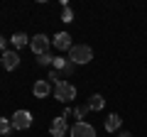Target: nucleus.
<instances>
[{"label":"nucleus","mask_w":147,"mask_h":137,"mask_svg":"<svg viewBox=\"0 0 147 137\" xmlns=\"http://www.w3.org/2000/svg\"><path fill=\"white\" fill-rule=\"evenodd\" d=\"M10 42H12V47H15V49H22L25 44H30V37H27L25 32H15V34L10 37Z\"/></svg>","instance_id":"nucleus-11"},{"label":"nucleus","mask_w":147,"mask_h":137,"mask_svg":"<svg viewBox=\"0 0 147 137\" xmlns=\"http://www.w3.org/2000/svg\"><path fill=\"white\" fill-rule=\"evenodd\" d=\"M69 135L71 137H96V127L88 125V122H84V120H79L71 130H69Z\"/></svg>","instance_id":"nucleus-4"},{"label":"nucleus","mask_w":147,"mask_h":137,"mask_svg":"<svg viewBox=\"0 0 147 137\" xmlns=\"http://www.w3.org/2000/svg\"><path fill=\"white\" fill-rule=\"evenodd\" d=\"M49 81L54 83V88H57L59 83H64V81H61V76H59V71H52V74H49Z\"/></svg>","instance_id":"nucleus-15"},{"label":"nucleus","mask_w":147,"mask_h":137,"mask_svg":"<svg viewBox=\"0 0 147 137\" xmlns=\"http://www.w3.org/2000/svg\"><path fill=\"white\" fill-rule=\"evenodd\" d=\"M12 127L15 130H27V127L32 125V113L30 110H17L15 115H12Z\"/></svg>","instance_id":"nucleus-5"},{"label":"nucleus","mask_w":147,"mask_h":137,"mask_svg":"<svg viewBox=\"0 0 147 137\" xmlns=\"http://www.w3.org/2000/svg\"><path fill=\"white\" fill-rule=\"evenodd\" d=\"M54 98L61 100V103H69V100L76 98V88H74L71 83H66V81H64V83H59L57 88H54Z\"/></svg>","instance_id":"nucleus-3"},{"label":"nucleus","mask_w":147,"mask_h":137,"mask_svg":"<svg viewBox=\"0 0 147 137\" xmlns=\"http://www.w3.org/2000/svg\"><path fill=\"white\" fill-rule=\"evenodd\" d=\"M17 64H20L17 52H3V68H5V71H15Z\"/></svg>","instance_id":"nucleus-8"},{"label":"nucleus","mask_w":147,"mask_h":137,"mask_svg":"<svg viewBox=\"0 0 147 137\" xmlns=\"http://www.w3.org/2000/svg\"><path fill=\"white\" fill-rule=\"evenodd\" d=\"M93 59V49L88 44H74L69 49V61L71 64H88Z\"/></svg>","instance_id":"nucleus-1"},{"label":"nucleus","mask_w":147,"mask_h":137,"mask_svg":"<svg viewBox=\"0 0 147 137\" xmlns=\"http://www.w3.org/2000/svg\"><path fill=\"white\" fill-rule=\"evenodd\" d=\"M49 91H52V88H49L47 81H37V83L32 86V93H34V98H47Z\"/></svg>","instance_id":"nucleus-10"},{"label":"nucleus","mask_w":147,"mask_h":137,"mask_svg":"<svg viewBox=\"0 0 147 137\" xmlns=\"http://www.w3.org/2000/svg\"><path fill=\"white\" fill-rule=\"evenodd\" d=\"M52 44L57 49H61V52H69V49L74 47V44H71V34H69V32H59L57 37L52 39Z\"/></svg>","instance_id":"nucleus-7"},{"label":"nucleus","mask_w":147,"mask_h":137,"mask_svg":"<svg viewBox=\"0 0 147 137\" xmlns=\"http://www.w3.org/2000/svg\"><path fill=\"white\" fill-rule=\"evenodd\" d=\"M103 105H105V98L100 93H93L91 95V100H88V110H103Z\"/></svg>","instance_id":"nucleus-12"},{"label":"nucleus","mask_w":147,"mask_h":137,"mask_svg":"<svg viewBox=\"0 0 147 137\" xmlns=\"http://www.w3.org/2000/svg\"><path fill=\"white\" fill-rule=\"evenodd\" d=\"M120 125H123V118H120V115H115V113H110V115L105 118V130H108V132L120 130Z\"/></svg>","instance_id":"nucleus-9"},{"label":"nucleus","mask_w":147,"mask_h":137,"mask_svg":"<svg viewBox=\"0 0 147 137\" xmlns=\"http://www.w3.org/2000/svg\"><path fill=\"white\" fill-rule=\"evenodd\" d=\"M49 44H52V39L47 37V34H34V37L30 39V49L37 54V56H44L49 49Z\"/></svg>","instance_id":"nucleus-2"},{"label":"nucleus","mask_w":147,"mask_h":137,"mask_svg":"<svg viewBox=\"0 0 147 137\" xmlns=\"http://www.w3.org/2000/svg\"><path fill=\"white\" fill-rule=\"evenodd\" d=\"M120 137H132V135H130V132H123V135H120Z\"/></svg>","instance_id":"nucleus-19"},{"label":"nucleus","mask_w":147,"mask_h":137,"mask_svg":"<svg viewBox=\"0 0 147 137\" xmlns=\"http://www.w3.org/2000/svg\"><path fill=\"white\" fill-rule=\"evenodd\" d=\"M5 44H7V39H5V37H0V49H5ZM5 52H7V49H5Z\"/></svg>","instance_id":"nucleus-18"},{"label":"nucleus","mask_w":147,"mask_h":137,"mask_svg":"<svg viewBox=\"0 0 147 137\" xmlns=\"http://www.w3.org/2000/svg\"><path fill=\"white\" fill-rule=\"evenodd\" d=\"M74 113H76L79 118H84L86 113H88V105H79V108H74Z\"/></svg>","instance_id":"nucleus-17"},{"label":"nucleus","mask_w":147,"mask_h":137,"mask_svg":"<svg viewBox=\"0 0 147 137\" xmlns=\"http://www.w3.org/2000/svg\"><path fill=\"white\" fill-rule=\"evenodd\" d=\"M69 130H71V127H69V122H66V118H64V115L54 118L52 125H49V132H52V137H64Z\"/></svg>","instance_id":"nucleus-6"},{"label":"nucleus","mask_w":147,"mask_h":137,"mask_svg":"<svg viewBox=\"0 0 147 137\" xmlns=\"http://www.w3.org/2000/svg\"><path fill=\"white\" fill-rule=\"evenodd\" d=\"M61 20H64V22H74V12H71V7H69V5H64V10H61Z\"/></svg>","instance_id":"nucleus-14"},{"label":"nucleus","mask_w":147,"mask_h":137,"mask_svg":"<svg viewBox=\"0 0 147 137\" xmlns=\"http://www.w3.org/2000/svg\"><path fill=\"white\" fill-rule=\"evenodd\" d=\"M37 64H54V56H49V54H44V56H37Z\"/></svg>","instance_id":"nucleus-16"},{"label":"nucleus","mask_w":147,"mask_h":137,"mask_svg":"<svg viewBox=\"0 0 147 137\" xmlns=\"http://www.w3.org/2000/svg\"><path fill=\"white\" fill-rule=\"evenodd\" d=\"M10 130H12V122L5 120V118H0V135H7Z\"/></svg>","instance_id":"nucleus-13"}]
</instances>
